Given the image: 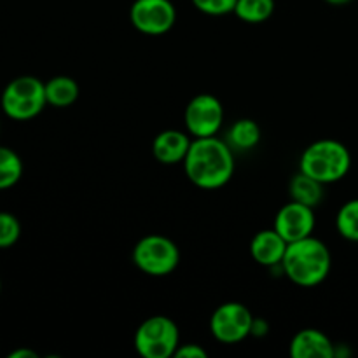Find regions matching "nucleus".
Returning a JSON list of instances; mask_svg holds the SVG:
<instances>
[{
    "label": "nucleus",
    "instance_id": "obj_25",
    "mask_svg": "<svg viewBox=\"0 0 358 358\" xmlns=\"http://www.w3.org/2000/svg\"><path fill=\"white\" fill-rule=\"evenodd\" d=\"M0 290H2V282H0Z\"/></svg>",
    "mask_w": 358,
    "mask_h": 358
},
{
    "label": "nucleus",
    "instance_id": "obj_22",
    "mask_svg": "<svg viewBox=\"0 0 358 358\" xmlns=\"http://www.w3.org/2000/svg\"><path fill=\"white\" fill-rule=\"evenodd\" d=\"M208 352L203 346L194 345V343H187V345L178 346L175 358H206Z\"/></svg>",
    "mask_w": 358,
    "mask_h": 358
},
{
    "label": "nucleus",
    "instance_id": "obj_13",
    "mask_svg": "<svg viewBox=\"0 0 358 358\" xmlns=\"http://www.w3.org/2000/svg\"><path fill=\"white\" fill-rule=\"evenodd\" d=\"M289 353L292 358H332L336 355V346L318 329H303L290 341Z\"/></svg>",
    "mask_w": 358,
    "mask_h": 358
},
{
    "label": "nucleus",
    "instance_id": "obj_1",
    "mask_svg": "<svg viewBox=\"0 0 358 358\" xmlns=\"http://www.w3.org/2000/svg\"><path fill=\"white\" fill-rule=\"evenodd\" d=\"M182 164L189 182L205 191L224 187L236 170L234 150L219 136L192 140Z\"/></svg>",
    "mask_w": 358,
    "mask_h": 358
},
{
    "label": "nucleus",
    "instance_id": "obj_2",
    "mask_svg": "<svg viewBox=\"0 0 358 358\" xmlns=\"http://www.w3.org/2000/svg\"><path fill=\"white\" fill-rule=\"evenodd\" d=\"M332 268L331 250L315 236L289 243L282 261V271L296 285L310 289L329 276Z\"/></svg>",
    "mask_w": 358,
    "mask_h": 358
},
{
    "label": "nucleus",
    "instance_id": "obj_20",
    "mask_svg": "<svg viewBox=\"0 0 358 358\" xmlns=\"http://www.w3.org/2000/svg\"><path fill=\"white\" fill-rule=\"evenodd\" d=\"M21 236V224L13 213L0 212V250L16 245Z\"/></svg>",
    "mask_w": 358,
    "mask_h": 358
},
{
    "label": "nucleus",
    "instance_id": "obj_24",
    "mask_svg": "<svg viewBox=\"0 0 358 358\" xmlns=\"http://www.w3.org/2000/svg\"><path fill=\"white\" fill-rule=\"evenodd\" d=\"M327 3H331V6H345V3H350L352 0H325Z\"/></svg>",
    "mask_w": 358,
    "mask_h": 358
},
{
    "label": "nucleus",
    "instance_id": "obj_15",
    "mask_svg": "<svg viewBox=\"0 0 358 358\" xmlns=\"http://www.w3.org/2000/svg\"><path fill=\"white\" fill-rule=\"evenodd\" d=\"M79 93V84L69 76H56L45 83V98H48V105H52V107H70L77 101Z\"/></svg>",
    "mask_w": 358,
    "mask_h": 358
},
{
    "label": "nucleus",
    "instance_id": "obj_8",
    "mask_svg": "<svg viewBox=\"0 0 358 358\" xmlns=\"http://www.w3.org/2000/svg\"><path fill=\"white\" fill-rule=\"evenodd\" d=\"M185 128L194 138L217 136L224 124V105L210 93L196 94L185 107Z\"/></svg>",
    "mask_w": 358,
    "mask_h": 358
},
{
    "label": "nucleus",
    "instance_id": "obj_17",
    "mask_svg": "<svg viewBox=\"0 0 358 358\" xmlns=\"http://www.w3.org/2000/svg\"><path fill=\"white\" fill-rule=\"evenodd\" d=\"M233 13L245 23H264L275 13V0H238Z\"/></svg>",
    "mask_w": 358,
    "mask_h": 358
},
{
    "label": "nucleus",
    "instance_id": "obj_16",
    "mask_svg": "<svg viewBox=\"0 0 358 358\" xmlns=\"http://www.w3.org/2000/svg\"><path fill=\"white\" fill-rule=\"evenodd\" d=\"M261 126L254 119H238L227 131V140L233 150H250L261 142Z\"/></svg>",
    "mask_w": 358,
    "mask_h": 358
},
{
    "label": "nucleus",
    "instance_id": "obj_14",
    "mask_svg": "<svg viewBox=\"0 0 358 358\" xmlns=\"http://www.w3.org/2000/svg\"><path fill=\"white\" fill-rule=\"evenodd\" d=\"M289 194L292 198V201L311 206V208H317L322 203V199H324V184L315 180L310 175L299 171L290 180Z\"/></svg>",
    "mask_w": 358,
    "mask_h": 358
},
{
    "label": "nucleus",
    "instance_id": "obj_18",
    "mask_svg": "<svg viewBox=\"0 0 358 358\" xmlns=\"http://www.w3.org/2000/svg\"><path fill=\"white\" fill-rule=\"evenodd\" d=\"M23 175L21 157L9 147L0 145V191L10 189L20 182Z\"/></svg>",
    "mask_w": 358,
    "mask_h": 358
},
{
    "label": "nucleus",
    "instance_id": "obj_19",
    "mask_svg": "<svg viewBox=\"0 0 358 358\" xmlns=\"http://www.w3.org/2000/svg\"><path fill=\"white\" fill-rule=\"evenodd\" d=\"M336 227L345 240L358 243V198L350 199L339 208Z\"/></svg>",
    "mask_w": 358,
    "mask_h": 358
},
{
    "label": "nucleus",
    "instance_id": "obj_4",
    "mask_svg": "<svg viewBox=\"0 0 358 358\" xmlns=\"http://www.w3.org/2000/svg\"><path fill=\"white\" fill-rule=\"evenodd\" d=\"M0 105L7 117L14 121H30L48 105L45 83L34 76L16 77L2 91Z\"/></svg>",
    "mask_w": 358,
    "mask_h": 358
},
{
    "label": "nucleus",
    "instance_id": "obj_3",
    "mask_svg": "<svg viewBox=\"0 0 358 358\" xmlns=\"http://www.w3.org/2000/svg\"><path fill=\"white\" fill-rule=\"evenodd\" d=\"M352 168V154L345 143L332 138L317 140L304 149L299 159V171L322 184L343 180Z\"/></svg>",
    "mask_w": 358,
    "mask_h": 358
},
{
    "label": "nucleus",
    "instance_id": "obj_10",
    "mask_svg": "<svg viewBox=\"0 0 358 358\" xmlns=\"http://www.w3.org/2000/svg\"><path fill=\"white\" fill-rule=\"evenodd\" d=\"M315 222V208L290 201L278 210L273 227L285 238L287 243H294L303 238L313 236Z\"/></svg>",
    "mask_w": 358,
    "mask_h": 358
},
{
    "label": "nucleus",
    "instance_id": "obj_11",
    "mask_svg": "<svg viewBox=\"0 0 358 358\" xmlns=\"http://www.w3.org/2000/svg\"><path fill=\"white\" fill-rule=\"evenodd\" d=\"M289 243L285 238L273 227V229L259 231L250 241V255L257 264L264 268H276L282 266L283 257Z\"/></svg>",
    "mask_w": 358,
    "mask_h": 358
},
{
    "label": "nucleus",
    "instance_id": "obj_5",
    "mask_svg": "<svg viewBox=\"0 0 358 358\" xmlns=\"http://www.w3.org/2000/svg\"><path fill=\"white\" fill-rule=\"evenodd\" d=\"M133 343L140 357L170 358L175 357L180 346V332L170 317L156 315L138 325Z\"/></svg>",
    "mask_w": 358,
    "mask_h": 358
},
{
    "label": "nucleus",
    "instance_id": "obj_6",
    "mask_svg": "<svg viewBox=\"0 0 358 358\" xmlns=\"http://www.w3.org/2000/svg\"><path fill=\"white\" fill-rule=\"evenodd\" d=\"M133 264L149 276H168L180 264V250L170 238L149 234L138 240L133 248Z\"/></svg>",
    "mask_w": 358,
    "mask_h": 358
},
{
    "label": "nucleus",
    "instance_id": "obj_12",
    "mask_svg": "<svg viewBox=\"0 0 358 358\" xmlns=\"http://www.w3.org/2000/svg\"><path fill=\"white\" fill-rule=\"evenodd\" d=\"M192 140L180 129H164L152 140V156L161 164L184 163Z\"/></svg>",
    "mask_w": 358,
    "mask_h": 358
},
{
    "label": "nucleus",
    "instance_id": "obj_23",
    "mask_svg": "<svg viewBox=\"0 0 358 358\" xmlns=\"http://www.w3.org/2000/svg\"><path fill=\"white\" fill-rule=\"evenodd\" d=\"M9 358H37V353L28 348H17L9 353Z\"/></svg>",
    "mask_w": 358,
    "mask_h": 358
},
{
    "label": "nucleus",
    "instance_id": "obj_9",
    "mask_svg": "<svg viewBox=\"0 0 358 358\" xmlns=\"http://www.w3.org/2000/svg\"><path fill=\"white\" fill-rule=\"evenodd\" d=\"M129 21L145 35H163L173 28L177 9L171 0H135L129 9Z\"/></svg>",
    "mask_w": 358,
    "mask_h": 358
},
{
    "label": "nucleus",
    "instance_id": "obj_21",
    "mask_svg": "<svg viewBox=\"0 0 358 358\" xmlns=\"http://www.w3.org/2000/svg\"><path fill=\"white\" fill-rule=\"evenodd\" d=\"M196 9L208 16H224L233 13L238 0H191Z\"/></svg>",
    "mask_w": 358,
    "mask_h": 358
},
{
    "label": "nucleus",
    "instance_id": "obj_7",
    "mask_svg": "<svg viewBox=\"0 0 358 358\" xmlns=\"http://www.w3.org/2000/svg\"><path fill=\"white\" fill-rule=\"evenodd\" d=\"M254 315L241 303H224L210 318V332L222 345H236L252 336Z\"/></svg>",
    "mask_w": 358,
    "mask_h": 358
}]
</instances>
